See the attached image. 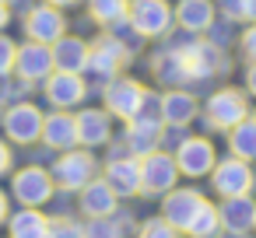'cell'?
I'll return each instance as SVG.
<instances>
[{
	"label": "cell",
	"mask_w": 256,
	"mask_h": 238,
	"mask_svg": "<svg viewBox=\"0 0 256 238\" xmlns=\"http://www.w3.org/2000/svg\"><path fill=\"white\" fill-rule=\"evenodd\" d=\"M196 116V98L190 91H168L162 98V119L168 126H186Z\"/></svg>",
	"instance_id": "25"
},
{
	"label": "cell",
	"mask_w": 256,
	"mask_h": 238,
	"mask_svg": "<svg viewBox=\"0 0 256 238\" xmlns=\"http://www.w3.org/2000/svg\"><path fill=\"white\" fill-rule=\"evenodd\" d=\"M50 238H81V224L70 217H53L50 221Z\"/></svg>",
	"instance_id": "31"
},
{
	"label": "cell",
	"mask_w": 256,
	"mask_h": 238,
	"mask_svg": "<svg viewBox=\"0 0 256 238\" xmlns=\"http://www.w3.org/2000/svg\"><path fill=\"white\" fill-rule=\"evenodd\" d=\"M53 189H56L53 175L46 168H39V165H28V168L14 172V179H11V193H14V200L22 207H42V203H50Z\"/></svg>",
	"instance_id": "4"
},
{
	"label": "cell",
	"mask_w": 256,
	"mask_h": 238,
	"mask_svg": "<svg viewBox=\"0 0 256 238\" xmlns=\"http://www.w3.org/2000/svg\"><path fill=\"white\" fill-rule=\"evenodd\" d=\"M249 119V102L238 88H221L207 98V123L218 130H232L235 123Z\"/></svg>",
	"instance_id": "6"
},
{
	"label": "cell",
	"mask_w": 256,
	"mask_h": 238,
	"mask_svg": "<svg viewBox=\"0 0 256 238\" xmlns=\"http://www.w3.org/2000/svg\"><path fill=\"white\" fill-rule=\"evenodd\" d=\"M53 182L60 189H84L95 175H98V165H95V154L92 151H64L53 165Z\"/></svg>",
	"instance_id": "2"
},
{
	"label": "cell",
	"mask_w": 256,
	"mask_h": 238,
	"mask_svg": "<svg viewBox=\"0 0 256 238\" xmlns=\"http://www.w3.org/2000/svg\"><path fill=\"white\" fill-rule=\"evenodd\" d=\"M42 140L53 151H70L78 144V123H74V116H67L64 109L53 112V116H46L42 119Z\"/></svg>",
	"instance_id": "20"
},
{
	"label": "cell",
	"mask_w": 256,
	"mask_h": 238,
	"mask_svg": "<svg viewBox=\"0 0 256 238\" xmlns=\"http://www.w3.org/2000/svg\"><path fill=\"white\" fill-rule=\"evenodd\" d=\"M64 28H67V21H64V14H60V7H32L28 11V18H25V32H28V39L32 42H56L60 35H64Z\"/></svg>",
	"instance_id": "13"
},
{
	"label": "cell",
	"mask_w": 256,
	"mask_h": 238,
	"mask_svg": "<svg viewBox=\"0 0 256 238\" xmlns=\"http://www.w3.org/2000/svg\"><path fill=\"white\" fill-rule=\"evenodd\" d=\"M74 123H78V144H84V147H102L112 137L109 112H102V109H84L81 116H74Z\"/></svg>",
	"instance_id": "19"
},
{
	"label": "cell",
	"mask_w": 256,
	"mask_h": 238,
	"mask_svg": "<svg viewBox=\"0 0 256 238\" xmlns=\"http://www.w3.org/2000/svg\"><path fill=\"white\" fill-rule=\"evenodd\" d=\"M228 151L242 161L256 158V119H242L228 130Z\"/></svg>",
	"instance_id": "26"
},
{
	"label": "cell",
	"mask_w": 256,
	"mask_h": 238,
	"mask_svg": "<svg viewBox=\"0 0 256 238\" xmlns=\"http://www.w3.org/2000/svg\"><path fill=\"white\" fill-rule=\"evenodd\" d=\"M81 193V214H88V217H112L116 214V193L109 189V182L106 179H92L84 189H78Z\"/></svg>",
	"instance_id": "17"
},
{
	"label": "cell",
	"mask_w": 256,
	"mask_h": 238,
	"mask_svg": "<svg viewBox=\"0 0 256 238\" xmlns=\"http://www.w3.org/2000/svg\"><path fill=\"white\" fill-rule=\"evenodd\" d=\"M242 53L256 63V21H252V28H246V35H242Z\"/></svg>",
	"instance_id": "33"
},
{
	"label": "cell",
	"mask_w": 256,
	"mask_h": 238,
	"mask_svg": "<svg viewBox=\"0 0 256 238\" xmlns=\"http://www.w3.org/2000/svg\"><path fill=\"white\" fill-rule=\"evenodd\" d=\"M218 217H221V231H228V235H246V231H252L256 203H252L249 196H228V200L218 207Z\"/></svg>",
	"instance_id": "15"
},
{
	"label": "cell",
	"mask_w": 256,
	"mask_h": 238,
	"mask_svg": "<svg viewBox=\"0 0 256 238\" xmlns=\"http://www.w3.org/2000/svg\"><path fill=\"white\" fill-rule=\"evenodd\" d=\"M130 228V217H92L81 228V238H123Z\"/></svg>",
	"instance_id": "27"
},
{
	"label": "cell",
	"mask_w": 256,
	"mask_h": 238,
	"mask_svg": "<svg viewBox=\"0 0 256 238\" xmlns=\"http://www.w3.org/2000/svg\"><path fill=\"white\" fill-rule=\"evenodd\" d=\"M252 228H256V217H252Z\"/></svg>",
	"instance_id": "41"
},
{
	"label": "cell",
	"mask_w": 256,
	"mask_h": 238,
	"mask_svg": "<svg viewBox=\"0 0 256 238\" xmlns=\"http://www.w3.org/2000/svg\"><path fill=\"white\" fill-rule=\"evenodd\" d=\"M14 70H18V77L25 84L28 81H46L53 74V49L46 42H25V46H18Z\"/></svg>",
	"instance_id": "11"
},
{
	"label": "cell",
	"mask_w": 256,
	"mask_h": 238,
	"mask_svg": "<svg viewBox=\"0 0 256 238\" xmlns=\"http://www.w3.org/2000/svg\"><path fill=\"white\" fill-rule=\"evenodd\" d=\"M14 56H18V46L0 35V74H11L14 70Z\"/></svg>",
	"instance_id": "32"
},
{
	"label": "cell",
	"mask_w": 256,
	"mask_h": 238,
	"mask_svg": "<svg viewBox=\"0 0 256 238\" xmlns=\"http://www.w3.org/2000/svg\"><path fill=\"white\" fill-rule=\"evenodd\" d=\"M130 60V53L116 42V39H98L92 49H88V70H95V74H102V77H109V74H116L123 63Z\"/></svg>",
	"instance_id": "18"
},
{
	"label": "cell",
	"mask_w": 256,
	"mask_h": 238,
	"mask_svg": "<svg viewBox=\"0 0 256 238\" xmlns=\"http://www.w3.org/2000/svg\"><path fill=\"white\" fill-rule=\"evenodd\" d=\"M106 182H109V189L116 193V196H137L140 193V158H112L109 165H106V175H102Z\"/></svg>",
	"instance_id": "14"
},
{
	"label": "cell",
	"mask_w": 256,
	"mask_h": 238,
	"mask_svg": "<svg viewBox=\"0 0 256 238\" xmlns=\"http://www.w3.org/2000/svg\"><path fill=\"white\" fill-rule=\"evenodd\" d=\"M162 144V123H151V119H130V130H126V151L134 158H144L151 151H158Z\"/></svg>",
	"instance_id": "23"
},
{
	"label": "cell",
	"mask_w": 256,
	"mask_h": 238,
	"mask_svg": "<svg viewBox=\"0 0 256 238\" xmlns=\"http://www.w3.org/2000/svg\"><path fill=\"white\" fill-rule=\"evenodd\" d=\"M238 18L242 21H256V0H238Z\"/></svg>",
	"instance_id": "34"
},
{
	"label": "cell",
	"mask_w": 256,
	"mask_h": 238,
	"mask_svg": "<svg viewBox=\"0 0 256 238\" xmlns=\"http://www.w3.org/2000/svg\"><path fill=\"white\" fill-rule=\"evenodd\" d=\"M11 21V7H8V0H0V28H4Z\"/></svg>",
	"instance_id": "37"
},
{
	"label": "cell",
	"mask_w": 256,
	"mask_h": 238,
	"mask_svg": "<svg viewBox=\"0 0 256 238\" xmlns=\"http://www.w3.org/2000/svg\"><path fill=\"white\" fill-rule=\"evenodd\" d=\"M176 165H179V175H190V179H204L207 172H214L218 165V154H214V144L207 137H186L179 147H176Z\"/></svg>",
	"instance_id": "7"
},
{
	"label": "cell",
	"mask_w": 256,
	"mask_h": 238,
	"mask_svg": "<svg viewBox=\"0 0 256 238\" xmlns=\"http://www.w3.org/2000/svg\"><path fill=\"white\" fill-rule=\"evenodd\" d=\"M252 119H256V116H252Z\"/></svg>",
	"instance_id": "43"
},
{
	"label": "cell",
	"mask_w": 256,
	"mask_h": 238,
	"mask_svg": "<svg viewBox=\"0 0 256 238\" xmlns=\"http://www.w3.org/2000/svg\"><path fill=\"white\" fill-rule=\"evenodd\" d=\"M11 161H14V154H11V147L0 140V175H8L11 172Z\"/></svg>",
	"instance_id": "35"
},
{
	"label": "cell",
	"mask_w": 256,
	"mask_h": 238,
	"mask_svg": "<svg viewBox=\"0 0 256 238\" xmlns=\"http://www.w3.org/2000/svg\"><path fill=\"white\" fill-rule=\"evenodd\" d=\"M46 98L56 105V109H70L78 102H84V81L78 74H67V70H56L46 77Z\"/></svg>",
	"instance_id": "16"
},
{
	"label": "cell",
	"mask_w": 256,
	"mask_h": 238,
	"mask_svg": "<svg viewBox=\"0 0 256 238\" xmlns=\"http://www.w3.org/2000/svg\"><path fill=\"white\" fill-rule=\"evenodd\" d=\"M204 203H207V200H204L196 189H168V193H165V200H162V217H165L176 231H182V235H186L190 221L196 217V210H200Z\"/></svg>",
	"instance_id": "10"
},
{
	"label": "cell",
	"mask_w": 256,
	"mask_h": 238,
	"mask_svg": "<svg viewBox=\"0 0 256 238\" xmlns=\"http://www.w3.org/2000/svg\"><path fill=\"white\" fill-rule=\"evenodd\" d=\"M176 179H179V165L168 151H151L140 158V193L165 196L168 189H176Z\"/></svg>",
	"instance_id": "3"
},
{
	"label": "cell",
	"mask_w": 256,
	"mask_h": 238,
	"mask_svg": "<svg viewBox=\"0 0 256 238\" xmlns=\"http://www.w3.org/2000/svg\"><path fill=\"white\" fill-rule=\"evenodd\" d=\"M137 238H179V231H176L165 217H151V221H144V224H140Z\"/></svg>",
	"instance_id": "30"
},
{
	"label": "cell",
	"mask_w": 256,
	"mask_h": 238,
	"mask_svg": "<svg viewBox=\"0 0 256 238\" xmlns=\"http://www.w3.org/2000/svg\"><path fill=\"white\" fill-rule=\"evenodd\" d=\"M8 217H11V200H8L4 189H0V224H8Z\"/></svg>",
	"instance_id": "36"
},
{
	"label": "cell",
	"mask_w": 256,
	"mask_h": 238,
	"mask_svg": "<svg viewBox=\"0 0 256 238\" xmlns=\"http://www.w3.org/2000/svg\"><path fill=\"white\" fill-rule=\"evenodd\" d=\"M210 182H214V189L228 200V196H249V189H252V168H249V161H242V158H224V161H218L214 165V172H210Z\"/></svg>",
	"instance_id": "9"
},
{
	"label": "cell",
	"mask_w": 256,
	"mask_h": 238,
	"mask_svg": "<svg viewBox=\"0 0 256 238\" xmlns=\"http://www.w3.org/2000/svg\"><path fill=\"white\" fill-rule=\"evenodd\" d=\"M172 21H176V14H172V7L165 4V0H134L130 4V25L144 39L165 35L172 28Z\"/></svg>",
	"instance_id": "5"
},
{
	"label": "cell",
	"mask_w": 256,
	"mask_h": 238,
	"mask_svg": "<svg viewBox=\"0 0 256 238\" xmlns=\"http://www.w3.org/2000/svg\"><path fill=\"white\" fill-rule=\"evenodd\" d=\"M172 14L190 32H204V28L214 25V4H210V0H179V7Z\"/></svg>",
	"instance_id": "24"
},
{
	"label": "cell",
	"mask_w": 256,
	"mask_h": 238,
	"mask_svg": "<svg viewBox=\"0 0 256 238\" xmlns=\"http://www.w3.org/2000/svg\"><path fill=\"white\" fill-rule=\"evenodd\" d=\"M11 4H25V0H8V7H11Z\"/></svg>",
	"instance_id": "40"
},
{
	"label": "cell",
	"mask_w": 256,
	"mask_h": 238,
	"mask_svg": "<svg viewBox=\"0 0 256 238\" xmlns=\"http://www.w3.org/2000/svg\"><path fill=\"white\" fill-rule=\"evenodd\" d=\"M144 88L134 81V77H116L109 88H106V109L120 119H134L140 112V102H144Z\"/></svg>",
	"instance_id": "12"
},
{
	"label": "cell",
	"mask_w": 256,
	"mask_h": 238,
	"mask_svg": "<svg viewBox=\"0 0 256 238\" xmlns=\"http://www.w3.org/2000/svg\"><path fill=\"white\" fill-rule=\"evenodd\" d=\"M42 112L32 105V102H18V105H11L8 112H4V133H8V140H14V144H36L39 137H42Z\"/></svg>",
	"instance_id": "8"
},
{
	"label": "cell",
	"mask_w": 256,
	"mask_h": 238,
	"mask_svg": "<svg viewBox=\"0 0 256 238\" xmlns=\"http://www.w3.org/2000/svg\"><path fill=\"white\" fill-rule=\"evenodd\" d=\"M8 231L11 238H50V217L39 207H22L8 217Z\"/></svg>",
	"instance_id": "22"
},
{
	"label": "cell",
	"mask_w": 256,
	"mask_h": 238,
	"mask_svg": "<svg viewBox=\"0 0 256 238\" xmlns=\"http://www.w3.org/2000/svg\"><path fill=\"white\" fill-rule=\"evenodd\" d=\"M186 235H190V238H218V235H221V217H218V207L204 203V207L196 210V217L190 221Z\"/></svg>",
	"instance_id": "28"
},
{
	"label": "cell",
	"mask_w": 256,
	"mask_h": 238,
	"mask_svg": "<svg viewBox=\"0 0 256 238\" xmlns=\"http://www.w3.org/2000/svg\"><path fill=\"white\" fill-rule=\"evenodd\" d=\"M246 88L256 95V63H252V67H249V74H246Z\"/></svg>",
	"instance_id": "38"
},
{
	"label": "cell",
	"mask_w": 256,
	"mask_h": 238,
	"mask_svg": "<svg viewBox=\"0 0 256 238\" xmlns=\"http://www.w3.org/2000/svg\"><path fill=\"white\" fill-rule=\"evenodd\" d=\"M0 116H4V112H0Z\"/></svg>",
	"instance_id": "42"
},
{
	"label": "cell",
	"mask_w": 256,
	"mask_h": 238,
	"mask_svg": "<svg viewBox=\"0 0 256 238\" xmlns=\"http://www.w3.org/2000/svg\"><path fill=\"white\" fill-rule=\"evenodd\" d=\"M126 11H130V0H88V14H92L98 25L123 21Z\"/></svg>",
	"instance_id": "29"
},
{
	"label": "cell",
	"mask_w": 256,
	"mask_h": 238,
	"mask_svg": "<svg viewBox=\"0 0 256 238\" xmlns=\"http://www.w3.org/2000/svg\"><path fill=\"white\" fill-rule=\"evenodd\" d=\"M224 67H228V60H224L221 46L200 42V39L182 42V46L176 42V46H168V49H162V53L154 56V74H158L162 81H168V84L218 77Z\"/></svg>",
	"instance_id": "1"
},
{
	"label": "cell",
	"mask_w": 256,
	"mask_h": 238,
	"mask_svg": "<svg viewBox=\"0 0 256 238\" xmlns=\"http://www.w3.org/2000/svg\"><path fill=\"white\" fill-rule=\"evenodd\" d=\"M53 67L56 70H67V74H81L88 67V42L70 39V35H60L53 42Z\"/></svg>",
	"instance_id": "21"
},
{
	"label": "cell",
	"mask_w": 256,
	"mask_h": 238,
	"mask_svg": "<svg viewBox=\"0 0 256 238\" xmlns=\"http://www.w3.org/2000/svg\"><path fill=\"white\" fill-rule=\"evenodd\" d=\"M46 4H50V7H74L78 0H46Z\"/></svg>",
	"instance_id": "39"
}]
</instances>
